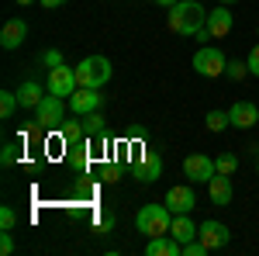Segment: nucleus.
<instances>
[{"mask_svg": "<svg viewBox=\"0 0 259 256\" xmlns=\"http://www.w3.org/2000/svg\"><path fill=\"white\" fill-rule=\"evenodd\" d=\"M166 24H169V31L180 35V39H200L207 42V11H204V4L197 0H177L169 11H166Z\"/></svg>", "mask_w": 259, "mask_h": 256, "instance_id": "f257e3e1", "label": "nucleus"}, {"mask_svg": "<svg viewBox=\"0 0 259 256\" xmlns=\"http://www.w3.org/2000/svg\"><path fill=\"white\" fill-rule=\"evenodd\" d=\"M169 225H173V211H169L166 204H145V208H139V215H135V229H139L145 239L166 236Z\"/></svg>", "mask_w": 259, "mask_h": 256, "instance_id": "f03ea898", "label": "nucleus"}, {"mask_svg": "<svg viewBox=\"0 0 259 256\" xmlns=\"http://www.w3.org/2000/svg\"><path fill=\"white\" fill-rule=\"evenodd\" d=\"M190 66H194V73H197V77L218 80V77H225L228 59H225V52H221L218 45H200L197 52H194V59H190Z\"/></svg>", "mask_w": 259, "mask_h": 256, "instance_id": "7ed1b4c3", "label": "nucleus"}, {"mask_svg": "<svg viewBox=\"0 0 259 256\" xmlns=\"http://www.w3.org/2000/svg\"><path fill=\"white\" fill-rule=\"evenodd\" d=\"M111 59H104V56H87V59L76 62V83L80 87H104L107 80H111Z\"/></svg>", "mask_w": 259, "mask_h": 256, "instance_id": "20e7f679", "label": "nucleus"}, {"mask_svg": "<svg viewBox=\"0 0 259 256\" xmlns=\"http://www.w3.org/2000/svg\"><path fill=\"white\" fill-rule=\"evenodd\" d=\"M66 111H69L66 97L45 94V100L35 107V125H38V128H45V132H56V128H62V125H66Z\"/></svg>", "mask_w": 259, "mask_h": 256, "instance_id": "39448f33", "label": "nucleus"}, {"mask_svg": "<svg viewBox=\"0 0 259 256\" xmlns=\"http://www.w3.org/2000/svg\"><path fill=\"white\" fill-rule=\"evenodd\" d=\"M76 90H80V83H76V69L73 66H52L49 69V94L69 100Z\"/></svg>", "mask_w": 259, "mask_h": 256, "instance_id": "423d86ee", "label": "nucleus"}, {"mask_svg": "<svg viewBox=\"0 0 259 256\" xmlns=\"http://www.w3.org/2000/svg\"><path fill=\"white\" fill-rule=\"evenodd\" d=\"M214 173H218L214 170V159L204 156V153H190V156L183 159V177L190 180V184H207Z\"/></svg>", "mask_w": 259, "mask_h": 256, "instance_id": "0eeeda50", "label": "nucleus"}, {"mask_svg": "<svg viewBox=\"0 0 259 256\" xmlns=\"http://www.w3.org/2000/svg\"><path fill=\"white\" fill-rule=\"evenodd\" d=\"M173 215H190L194 208H197V194H194V187H187V184H177V187H169L166 191V201H162Z\"/></svg>", "mask_w": 259, "mask_h": 256, "instance_id": "6e6552de", "label": "nucleus"}, {"mask_svg": "<svg viewBox=\"0 0 259 256\" xmlns=\"http://www.w3.org/2000/svg\"><path fill=\"white\" fill-rule=\"evenodd\" d=\"M197 239L211 249V253H214V249H225V246L232 242V232H228V225H225V222H214V218H211V222L197 225Z\"/></svg>", "mask_w": 259, "mask_h": 256, "instance_id": "1a4fd4ad", "label": "nucleus"}, {"mask_svg": "<svg viewBox=\"0 0 259 256\" xmlns=\"http://www.w3.org/2000/svg\"><path fill=\"white\" fill-rule=\"evenodd\" d=\"M162 170H166V163H162L159 153H142V159L132 166V177L139 184H156L162 177Z\"/></svg>", "mask_w": 259, "mask_h": 256, "instance_id": "9d476101", "label": "nucleus"}, {"mask_svg": "<svg viewBox=\"0 0 259 256\" xmlns=\"http://www.w3.org/2000/svg\"><path fill=\"white\" fill-rule=\"evenodd\" d=\"M97 107H104V94H100L97 87H80V90L69 97V111H73L76 118L90 115V111H97Z\"/></svg>", "mask_w": 259, "mask_h": 256, "instance_id": "9b49d317", "label": "nucleus"}, {"mask_svg": "<svg viewBox=\"0 0 259 256\" xmlns=\"http://www.w3.org/2000/svg\"><path fill=\"white\" fill-rule=\"evenodd\" d=\"M232 24H235V18H232V11H228V4H218L214 11H207V39H225L228 31H232Z\"/></svg>", "mask_w": 259, "mask_h": 256, "instance_id": "f8f14e48", "label": "nucleus"}, {"mask_svg": "<svg viewBox=\"0 0 259 256\" xmlns=\"http://www.w3.org/2000/svg\"><path fill=\"white\" fill-rule=\"evenodd\" d=\"M228 118H232V128H256V121H259V107L252 104V100H235L232 107H228Z\"/></svg>", "mask_w": 259, "mask_h": 256, "instance_id": "ddd939ff", "label": "nucleus"}, {"mask_svg": "<svg viewBox=\"0 0 259 256\" xmlns=\"http://www.w3.org/2000/svg\"><path fill=\"white\" fill-rule=\"evenodd\" d=\"M24 39H28V24H24L21 18H11L4 28H0V45H4L7 52L21 49V45H24Z\"/></svg>", "mask_w": 259, "mask_h": 256, "instance_id": "4468645a", "label": "nucleus"}, {"mask_svg": "<svg viewBox=\"0 0 259 256\" xmlns=\"http://www.w3.org/2000/svg\"><path fill=\"white\" fill-rule=\"evenodd\" d=\"M207 194H211V204H232V197H235V187H232V177H225V173H214V177L207 180Z\"/></svg>", "mask_w": 259, "mask_h": 256, "instance_id": "2eb2a0df", "label": "nucleus"}, {"mask_svg": "<svg viewBox=\"0 0 259 256\" xmlns=\"http://www.w3.org/2000/svg\"><path fill=\"white\" fill-rule=\"evenodd\" d=\"M45 94H49V87H41L38 80H24V83H21V90H18V100H21V107L35 111L41 100H45Z\"/></svg>", "mask_w": 259, "mask_h": 256, "instance_id": "dca6fc26", "label": "nucleus"}, {"mask_svg": "<svg viewBox=\"0 0 259 256\" xmlns=\"http://www.w3.org/2000/svg\"><path fill=\"white\" fill-rule=\"evenodd\" d=\"M145 253L149 256H183V246L166 232V236H152L149 239V242H145Z\"/></svg>", "mask_w": 259, "mask_h": 256, "instance_id": "f3484780", "label": "nucleus"}, {"mask_svg": "<svg viewBox=\"0 0 259 256\" xmlns=\"http://www.w3.org/2000/svg\"><path fill=\"white\" fill-rule=\"evenodd\" d=\"M169 236H173V239L180 242V246H183V242L197 239V225L190 222V215H173V225H169Z\"/></svg>", "mask_w": 259, "mask_h": 256, "instance_id": "a211bd4d", "label": "nucleus"}, {"mask_svg": "<svg viewBox=\"0 0 259 256\" xmlns=\"http://www.w3.org/2000/svg\"><path fill=\"white\" fill-rule=\"evenodd\" d=\"M83 128H87V135L90 138H104V128H107V121H104V111H90V115H83Z\"/></svg>", "mask_w": 259, "mask_h": 256, "instance_id": "6ab92c4d", "label": "nucleus"}, {"mask_svg": "<svg viewBox=\"0 0 259 256\" xmlns=\"http://www.w3.org/2000/svg\"><path fill=\"white\" fill-rule=\"evenodd\" d=\"M83 135H87L83 121H66V125H62V142H66L69 149H76V145L83 142Z\"/></svg>", "mask_w": 259, "mask_h": 256, "instance_id": "aec40b11", "label": "nucleus"}, {"mask_svg": "<svg viewBox=\"0 0 259 256\" xmlns=\"http://www.w3.org/2000/svg\"><path fill=\"white\" fill-rule=\"evenodd\" d=\"M18 107H21L18 90H4V94H0V118H4V121L14 118V115H18Z\"/></svg>", "mask_w": 259, "mask_h": 256, "instance_id": "412c9836", "label": "nucleus"}, {"mask_svg": "<svg viewBox=\"0 0 259 256\" xmlns=\"http://www.w3.org/2000/svg\"><path fill=\"white\" fill-rule=\"evenodd\" d=\"M204 125H207V132H214V135H218V132H225V128L232 125V118H228V111H218V107H214V111H207Z\"/></svg>", "mask_w": 259, "mask_h": 256, "instance_id": "4be33fe9", "label": "nucleus"}, {"mask_svg": "<svg viewBox=\"0 0 259 256\" xmlns=\"http://www.w3.org/2000/svg\"><path fill=\"white\" fill-rule=\"evenodd\" d=\"M214 170L225 173V177H235V170H239V156H235V153H221V156H214Z\"/></svg>", "mask_w": 259, "mask_h": 256, "instance_id": "5701e85b", "label": "nucleus"}, {"mask_svg": "<svg viewBox=\"0 0 259 256\" xmlns=\"http://www.w3.org/2000/svg\"><path fill=\"white\" fill-rule=\"evenodd\" d=\"M225 77L235 80V83H239V80H245V77H252V73H249V62H242V59H228V66H225Z\"/></svg>", "mask_w": 259, "mask_h": 256, "instance_id": "b1692460", "label": "nucleus"}, {"mask_svg": "<svg viewBox=\"0 0 259 256\" xmlns=\"http://www.w3.org/2000/svg\"><path fill=\"white\" fill-rule=\"evenodd\" d=\"M18 163V142H4V149H0V166L7 170V166H14Z\"/></svg>", "mask_w": 259, "mask_h": 256, "instance_id": "393cba45", "label": "nucleus"}, {"mask_svg": "<svg viewBox=\"0 0 259 256\" xmlns=\"http://www.w3.org/2000/svg\"><path fill=\"white\" fill-rule=\"evenodd\" d=\"M14 225H18V215H14V208H0V229H7V232H14Z\"/></svg>", "mask_w": 259, "mask_h": 256, "instance_id": "a878e982", "label": "nucleus"}, {"mask_svg": "<svg viewBox=\"0 0 259 256\" xmlns=\"http://www.w3.org/2000/svg\"><path fill=\"white\" fill-rule=\"evenodd\" d=\"M41 62H45L49 69H52V66H62V52L59 49H45V52H41Z\"/></svg>", "mask_w": 259, "mask_h": 256, "instance_id": "bb28decb", "label": "nucleus"}, {"mask_svg": "<svg viewBox=\"0 0 259 256\" xmlns=\"http://www.w3.org/2000/svg\"><path fill=\"white\" fill-rule=\"evenodd\" d=\"M0 253H4V256L14 253V236H11L7 229H0Z\"/></svg>", "mask_w": 259, "mask_h": 256, "instance_id": "cd10ccee", "label": "nucleus"}, {"mask_svg": "<svg viewBox=\"0 0 259 256\" xmlns=\"http://www.w3.org/2000/svg\"><path fill=\"white\" fill-rule=\"evenodd\" d=\"M245 62H249V73L252 77H259V42L249 49V56H245Z\"/></svg>", "mask_w": 259, "mask_h": 256, "instance_id": "c85d7f7f", "label": "nucleus"}, {"mask_svg": "<svg viewBox=\"0 0 259 256\" xmlns=\"http://www.w3.org/2000/svg\"><path fill=\"white\" fill-rule=\"evenodd\" d=\"M41 7H45V11H56V7H62V4H66V0H38Z\"/></svg>", "mask_w": 259, "mask_h": 256, "instance_id": "c756f323", "label": "nucleus"}, {"mask_svg": "<svg viewBox=\"0 0 259 256\" xmlns=\"http://www.w3.org/2000/svg\"><path fill=\"white\" fill-rule=\"evenodd\" d=\"M156 4H162V7H173V4H177V0H156Z\"/></svg>", "mask_w": 259, "mask_h": 256, "instance_id": "7c9ffc66", "label": "nucleus"}, {"mask_svg": "<svg viewBox=\"0 0 259 256\" xmlns=\"http://www.w3.org/2000/svg\"><path fill=\"white\" fill-rule=\"evenodd\" d=\"M14 4H21V7H28V4H35V0H14Z\"/></svg>", "mask_w": 259, "mask_h": 256, "instance_id": "2f4dec72", "label": "nucleus"}, {"mask_svg": "<svg viewBox=\"0 0 259 256\" xmlns=\"http://www.w3.org/2000/svg\"><path fill=\"white\" fill-rule=\"evenodd\" d=\"M218 4H228V7H232V4H239V0H218Z\"/></svg>", "mask_w": 259, "mask_h": 256, "instance_id": "473e14b6", "label": "nucleus"}, {"mask_svg": "<svg viewBox=\"0 0 259 256\" xmlns=\"http://www.w3.org/2000/svg\"><path fill=\"white\" fill-rule=\"evenodd\" d=\"M256 173H259V159H256Z\"/></svg>", "mask_w": 259, "mask_h": 256, "instance_id": "72a5a7b5", "label": "nucleus"}, {"mask_svg": "<svg viewBox=\"0 0 259 256\" xmlns=\"http://www.w3.org/2000/svg\"><path fill=\"white\" fill-rule=\"evenodd\" d=\"M256 35H259V24H256Z\"/></svg>", "mask_w": 259, "mask_h": 256, "instance_id": "f704fd0d", "label": "nucleus"}]
</instances>
